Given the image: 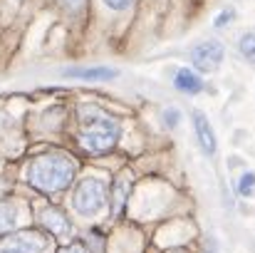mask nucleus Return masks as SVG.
Here are the masks:
<instances>
[{
  "instance_id": "nucleus-2",
  "label": "nucleus",
  "mask_w": 255,
  "mask_h": 253,
  "mask_svg": "<svg viewBox=\"0 0 255 253\" xmlns=\"http://www.w3.org/2000/svg\"><path fill=\"white\" fill-rule=\"evenodd\" d=\"M122 137V124L109 117L107 112L97 109V107H82L80 109V132H77V142L80 147L89 154H107L109 149L117 147Z\"/></svg>"
},
{
  "instance_id": "nucleus-17",
  "label": "nucleus",
  "mask_w": 255,
  "mask_h": 253,
  "mask_svg": "<svg viewBox=\"0 0 255 253\" xmlns=\"http://www.w3.org/2000/svg\"><path fill=\"white\" fill-rule=\"evenodd\" d=\"M60 253H87V249L82 244H70V246H65Z\"/></svg>"
},
{
  "instance_id": "nucleus-7",
  "label": "nucleus",
  "mask_w": 255,
  "mask_h": 253,
  "mask_svg": "<svg viewBox=\"0 0 255 253\" xmlns=\"http://www.w3.org/2000/svg\"><path fill=\"white\" fill-rule=\"evenodd\" d=\"M40 219H42L45 229H47L50 234H55V236H67V234L72 231V226H70L65 211H60V209H55V206H47Z\"/></svg>"
},
{
  "instance_id": "nucleus-13",
  "label": "nucleus",
  "mask_w": 255,
  "mask_h": 253,
  "mask_svg": "<svg viewBox=\"0 0 255 253\" xmlns=\"http://www.w3.org/2000/svg\"><path fill=\"white\" fill-rule=\"evenodd\" d=\"M238 50L243 52V57H248L255 65V32H246V35L238 40Z\"/></svg>"
},
{
  "instance_id": "nucleus-12",
  "label": "nucleus",
  "mask_w": 255,
  "mask_h": 253,
  "mask_svg": "<svg viewBox=\"0 0 255 253\" xmlns=\"http://www.w3.org/2000/svg\"><path fill=\"white\" fill-rule=\"evenodd\" d=\"M238 194L246 196V199L255 196V174L253 171H243V174H241V179H238Z\"/></svg>"
},
{
  "instance_id": "nucleus-15",
  "label": "nucleus",
  "mask_w": 255,
  "mask_h": 253,
  "mask_svg": "<svg viewBox=\"0 0 255 253\" xmlns=\"http://www.w3.org/2000/svg\"><path fill=\"white\" fill-rule=\"evenodd\" d=\"M164 122H166V127H176V124L181 122L178 109H173V107H171V109H166V112H164Z\"/></svg>"
},
{
  "instance_id": "nucleus-5",
  "label": "nucleus",
  "mask_w": 255,
  "mask_h": 253,
  "mask_svg": "<svg viewBox=\"0 0 255 253\" xmlns=\"http://www.w3.org/2000/svg\"><path fill=\"white\" fill-rule=\"evenodd\" d=\"M223 45L218 40H208V42H201L191 50V62L201 70V72H213L218 70V65L223 62Z\"/></svg>"
},
{
  "instance_id": "nucleus-19",
  "label": "nucleus",
  "mask_w": 255,
  "mask_h": 253,
  "mask_svg": "<svg viewBox=\"0 0 255 253\" xmlns=\"http://www.w3.org/2000/svg\"><path fill=\"white\" fill-rule=\"evenodd\" d=\"M176 253H183V251H176Z\"/></svg>"
},
{
  "instance_id": "nucleus-16",
  "label": "nucleus",
  "mask_w": 255,
  "mask_h": 253,
  "mask_svg": "<svg viewBox=\"0 0 255 253\" xmlns=\"http://www.w3.org/2000/svg\"><path fill=\"white\" fill-rule=\"evenodd\" d=\"M233 20V10H223V12H218V17H216V27H223L226 22H231Z\"/></svg>"
},
{
  "instance_id": "nucleus-6",
  "label": "nucleus",
  "mask_w": 255,
  "mask_h": 253,
  "mask_svg": "<svg viewBox=\"0 0 255 253\" xmlns=\"http://www.w3.org/2000/svg\"><path fill=\"white\" fill-rule=\"evenodd\" d=\"M191 122H193V132H196V139H198V147H201V152L203 154H208V157H213L216 154V149H218V139H216V132H213V127H211V122H208V117L203 114V112H193L191 114Z\"/></svg>"
},
{
  "instance_id": "nucleus-9",
  "label": "nucleus",
  "mask_w": 255,
  "mask_h": 253,
  "mask_svg": "<svg viewBox=\"0 0 255 253\" xmlns=\"http://www.w3.org/2000/svg\"><path fill=\"white\" fill-rule=\"evenodd\" d=\"M65 77H75V80H112V77H117V72L109 70V67H70V70H65Z\"/></svg>"
},
{
  "instance_id": "nucleus-14",
  "label": "nucleus",
  "mask_w": 255,
  "mask_h": 253,
  "mask_svg": "<svg viewBox=\"0 0 255 253\" xmlns=\"http://www.w3.org/2000/svg\"><path fill=\"white\" fill-rule=\"evenodd\" d=\"M109 10H117V12H122V10H127V7H131V2L134 0H102Z\"/></svg>"
},
{
  "instance_id": "nucleus-3",
  "label": "nucleus",
  "mask_w": 255,
  "mask_h": 253,
  "mask_svg": "<svg viewBox=\"0 0 255 253\" xmlns=\"http://www.w3.org/2000/svg\"><path fill=\"white\" fill-rule=\"evenodd\" d=\"M70 204H72V211L82 219L99 216L107 206V184L99 176H87L75 186Z\"/></svg>"
},
{
  "instance_id": "nucleus-18",
  "label": "nucleus",
  "mask_w": 255,
  "mask_h": 253,
  "mask_svg": "<svg viewBox=\"0 0 255 253\" xmlns=\"http://www.w3.org/2000/svg\"><path fill=\"white\" fill-rule=\"evenodd\" d=\"M57 2H60L62 7H77V5H80L82 0H57Z\"/></svg>"
},
{
  "instance_id": "nucleus-8",
  "label": "nucleus",
  "mask_w": 255,
  "mask_h": 253,
  "mask_svg": "<svg viewBox=\"0 0 255 253\" xmlns=\"http://www.w3.org/2000/svg\"><path fill=\"white\" fill-rule=\"evenodd\" d=\"M17 224H20V209H17V204L0 199V236L15 231Z\"/></svg>"
},
{
  "instance_id": "nucleus-10",
  "label": "nucleus",
  "mask_w": 255,
  "mask_h": 253,
  "mask_svg": "<svg viewBox=\"0 0 255 253\" xmlns=\"http://www.w3.org/2000/svg\"><path fill=\"white\" fill-rule=\"evenodd\" d=\"M173 84H176V89H178V92H186V94H198V92L203 89L201 77H198L196 72H191L188 67H183V70H178V72H176Z\"/></svg>"
},
{
  "instance_id": "nucleus-4",
  "label": "nucleus",
  "mask_w": 255,
  "mask_h": 253,
  "mask_svg": "<svg viewBox=\"0 0 255 253\" xmlns=\"http://www.w3.org/2000/svg\"><path fill=\"white\" fill-rule=\"evenodd\" d=\"M50 246L47 236L40 231H20L0 244V253H45Z\"/></svg>"
},
{
  "instance_id": "nucleus-1",
  "label": "nucleus",
  "mask_w": 255,
  "mask_h": 253,
  "mask_svg": "<svg viewBox=\"0 0 255 253\" xmlns=\"http://www.w3.org/2000/svg\"><path fill=\"white\" fill-rule=\"evenodd\" d=\"M75 171H77V164H75L72 157H67L62 152H47V154L35 157L27 164L25 176H27V184L35 186L37 191L60 194L72 184Z\"/></svg>"
},
{
  "instance_id": "nucleus-11",
  "label": "nucleus",
  "mask_w": 255,
  "mask_h": 253,
  "mask_svg": "<svg viewBox=\"0 0 255 253\" xmlns=\"http://www.w3.org/2000/svg\"><path fill=\"white\" fill-rule=\"evenodd\" d=\"M129 189H131V179H129V174H122V176L114 181V186H112V204H114V211H119V209L127 204Z\"/></svg>"
}]
</instances>
